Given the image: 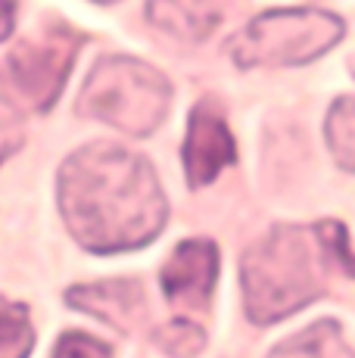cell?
I'll return each instance as SVG.
<instances>
[{
	"instance_id": "cell-16",
	"label": "cell",
	"mask_w": 355,
	"mask_h": 358,
	"mask_svg": "<svg viewBox=\"0 0 355 358\" xmlns=\"http://www.w3.org/2000/svg\"><path fill=\"white\" fill-rule=\"evenodd\" d=\"M13 6L10 3H0V41L6 38V34H10V29H13Z\"/></svg>"
},
{
	"instance_id": "cell-2",
	"label": "cell",
	"mask_w": 355,
	"mask_h": 358,
	"mask_svg": "<svg viewBox=\"0 0 355 358\" xmlns=\"http://www.w3.org/2000/svg\"><path fill=\"white\" fill-rule=\"evenodd\" d=\"M331 259H343L352 271L346 231L337 222H321L315 228H275L243 259L249 318L256 324H275L318 299L327 290Z\"/></svg>"
},
{
	"instance_id": "cell-4",
	"label": "cell",
	"mask_w": 355,
	"mask_h": 358,
	"mask_svg": "<svg viewBox=\"0 0 355 358\" xmlns=\"http://www.w3.org/2000/svg\"><path fill=\"white\" fill-rule=\"evenodd\" d=\"M343 22L324 10H268L228 41L237 66H299L331 50Z\"/></svg>"
},
{
	"instance_id": "cell-12",
	"label": "cell",
	"mask_w": 355,
	"mask_h": 358,
	"mask_svg": "<svg viewBox=\"0 0 355 358\" xmlns=\"http://www.w3.org/2000/svg\"><path fill=\"white\" fill-rule=\"evenodd\" d=\"M327 143L346 171H355V97H340L327 115Z\"/></svg>"
},
{
	"instance_id": "cell-6",
	"label": "cell",
	"mask_w": 355,
	"mask_h": 358,
	"mask_svg": "<svg viewBox=\"0 0 355 358\" xmlns=\"http://www.w3.org/2000/svg\"><path fill=\"white\" fill-rule=\"evenodd\" d=\"M218 274V250L209 240H184L162 265V290L184 308H203L212 296Z\"/></svg>"
},
{
	"instance_id": "cell-10",
	"label": "cell",
	"mask_w": 355,
	"mask_h": 358,
	"mask_svg": "<svg viewBox=\"0 0 355 358\" xmlns=\"http://www.w3.org/2000/svg\"><path fill=\"white\" fill-rule=\"evenodd\" d=\"M268 358H355L346 346L343 330L333 321H315L312 327L299 330L296 336L284 340Z\"/></svg>"
},
{
	"instance_id": "cell-3",
	"label": "cell",
	"mask_w": 355,
	"mask_h": 358,
	"mask_svg": "<svg viewBox=\"0 0 355 358\" xmlns=\"http://www.w3.org/2000/svg\"><path fill=\"white\" fill-rule=\"evenodd\" d=\"M172 87L140 59L109 57L94 66L78 97V113L128 134H150L168 113Z\"/></svg>"
},
{
	"instance_id": "cell-14",
	"label": "cell",
	"mask_w": 355,
	"mask_h": 358,
	"mask_svg": "<svg viewBox=\"0 0 355 358\" xmlns=\"http://www.w3.org/2000/svg\"><path fill=\"white\" fill-rule=\"evenodd\" d=\"M53 358H109V346L87 334H66L53 349Z\"/></svg>"
},
{
	"instance_id": "cell-5",
	"label": "cell",
	"mask_w": 355,
	"mask_h": 358,
	"mask_svg": "<svg viewBox=\"0 0 355 358\" xmlns=\"http://www.w3.org/2000/svg\"><path fill=\"white\" fill-rule=\"evenodd\" d=\"M78 57V34L47 29L19 41L0 63V97L13 113H41L59 97Z\"/></svg>"
},
{
	"instance_id": "cell-7",
	"label": "cell",
	"mask_w": 355,
	"mask_h": 358,
	"mask_svg": "<svg viewBox=\"0 0 355 358\" xmlns=\"http://www.w3.org/2000/svg\"><path fill=\"white\" fill-rule=\"evenodd\" d=\"M234 162V137L212 106H196L184 141V171L194 187L209 184L224 165Z\"/></svg>"
},
{
	"instance_id": "cell-1",
	"label": "cell",
	"mask_w": 355,
	"mask_h": 358,
	"mask_svg": "<svg viewBox=\"0 0 355 358\" xmlns=\"http://www.w3.org/2000/svg\"><path fill=\"white\" fill-rule=\"evenodd\" d=\"M59 209L72 237L91 252L138 250L166 224L153 165L119 143H94L66 159Z\"/></svg>"
},
{
	"instance_id": "cell-15",
	"label": "cell",
	"mask_w": 355,
	"mask_h": 358,
	"mask_svg": "<svg viewBox=\"0 0 355 358\" xmlns=\"http://www.w3.org/2000/svg\"><path fill=\"white\" fill-rule=\"evenodd\" d=\"M22 141H25V128H22V122H19V115L13 113L10 106L0 103V165L22 147Z\"/></svg>"
},
{
	"instance_id": "cell-8",
	"label": "cell",
	"mask_w": 355,
	"mask_h": 358,
	"mask_svg": "<svg viewBox=\"0 0 355 358\" xmlns=\"http://www.w3.org/2000/svg\"><path fill=\"white\" fill-rule=\"evenodd\" d=\"M66 296H69V306L81 308V312H91L94 318L106 321V324L119 330H134L143 321V312H147L143 290L134 278L72 287Z\"/></svg>"
},
{
	"instance_id": "cell-13",
	"label": "cell",
	"mask_w": 355,
	"mask_h": 358,
	"mask_svg": "<svg viewBox=\"0 0 355 358\" xmlns=\"http://www.w3.org/2000/svg\"><path fill=\"white\" fill-rule=\"evenodd\" d=\"M156 343H159L168 355L190 358L203 346V330L196 327L194 321H172V324H166L156 334Z\"/></svg>"
},
{
	"instance_id": "cell-9",
	"label": "cell",
	"mask_w": 355,
	"mask_h": 358,
	"mask_svg": "<svg viewBox=\"0 0 355 358\" xmlns=\"http://www.w3.org/2000/svg\"><path fill=\"white\" fill-rule=\"evenodd\" d=\"M147 13L159 29L172 31L178 38L200 41L218 25L224 6H215V3H153Z\"/></svg>"
},
{
	"instance_id": "cell-11",
	"label": "cell",
	"mask_w": 355,
	"mask_h": 358,
	"mask_svg": "<svg viewBox=\"0 0 355 358\" xmlns=\"http://www.w3.org/2000/svg\"><path fill=\"white\" fill-rule=\"evenodd\" d=\"M35 334H31L29 306L0 296V358H29Z\"/></svg>"
}]
</instances>
